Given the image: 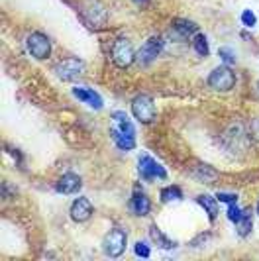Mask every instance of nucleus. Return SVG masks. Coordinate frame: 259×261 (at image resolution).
I'll list each match as a JSON object with an SVG mask.
<instances>
[{
    "instance_id": "obj_1",
    "label": "nucleus",
    "mask_w": 259,
    "mask_h": 261,
    "mask_svg": "<svg viewBox=\"0 0 259 261\" xmlns=\"http://www.w3.org/2000/svg\"><path fill=\"white\" fill-rule=\"evenodd\" d=\"M132 112H134V116L138 118L142 124L153 122V118H156V105H153V98L147 96V94H138V96L132 100Z\"/></svg>"
},
{
    "instance_id": "obj_2",
    "label": "nucleus",
    "mask_w": 259,
    "mask_h": 261,
    "mask_svg": "<svg viewBox=\"0 0 259 261\" xmlns=\"http://www.w3.org/2000/svg\"><path fill=\"white\" fill-rule=\"evenodd\" d=\"M126 242H128V236L124 230L114 228L112 232H108L102 242V248L106 251V255L110 257H120L124 251H126Z\"/></svg>"
},
{
    "instance_id": "obj_3",
    "label": "nucleus",
    "mask_w": 259,
    "mask_h": 261,
    "mask_svg": "<svg viewBox=\"0 0 259 261\" xmlns=\"http://www.w3.org/2000/svg\"><path fill=\"white\" fill-rule=\"evenodd\" d=\"M208 85H210V89H214V91H230L234 85H236V75H234V71L230 67H216L212 73H210V77H208Z\"/></svg>"
},
{
    "instance_id": "obj_4",
    "label": "nucleus",
    "mask_w": 259,
    "mask_h": 261,
    "mask_svg": "<svg viewBox=\"0 0 259 261\" xmlns=\"http://www.w3.org/2000/svg\"><path fill=\"white\" fill-rule=\"evenodd\" d=\"M112 59H114V63L118 67H122V69H126L134 63V59H136V51H134V47H132V43H130L126 38H120L114 41V45H112Z\"/></svg>"
},
{
    "instance_id": "obj_5",
    "label": "nucleus",
    "mask_w": 259,
    "mask_h": 261,
    "mask_svg": "<svg viewBox=\"0 0 259 261\" xmlns=\"http://www.w3.org/2000/svg\"><path fill=\"white\" fill-rule=\"evenodd\" d=\"M28 49L32 53V57L43 61V59H47L49 53H51V43H49L47 36H43L41 32H34V34H30V38H28Z\"/></svg>"
},
{
    "instance_id": "obj_6",
    "label": "nucleus",
    "mask_w": 259,
    "mask_h": 261,
    "mask_svg": "<svg viewBox=\"0 0 259 261\" xmlns=\"http://www.w3.org/2000/svg\"><path fill=\"white\" fill-rule=\"evenodd\" d=\"M138 171H140V175H142L145 181H153V179H167V171L163 169L156 159H153V157H149V155L140 157Z\"/></svg>"
},
{
    "instance_id": "obj_7",
    "label": "nucleus",
    "mask_w": 259,
    "mask_h": 261,
    "mask_svg": "<svg viewBox=\"0 0 259 261\" xmlns=\"http://www.w3.org/2000/svg\"><path fill=\"white\" fill-rule=\"evenodd\" d=\"M55 73H57V77L63 79V81H73V79L81 77L85 73V63L81 59L69 57V59H65V61H61L59 65L55 67Z\"/></svg>"
},
{
    "instance_id": "obj_8",
    "label": "nucleus",
    "mask_w": 259,
    "mask_h": 261,
    "mask_svg": "<svg viewBox=\"0 0 259 261\" xmlns=\"http://www.w3.org/2000/svg\"><path fill=\"white\" fill-rule=\"evenodd\" d=\"M161 47H163V41L159 36H153V38H149L145 43L142 45V49L138 51V63L140 65H149V63H153V59H156L157 55L161 53Z\"/></svg>"
},
{
    "instance_id": "obj_9",
    "label": "nucleus",
    "mask_w": 259,
    "mask_h": 261,
    "mask_svg": "<svg viewBox=\"0 0 259 261\" xmlns=\"http://www.w3.org/2000/svg\"><path fill=\"white\" fill-rule=\"evenodd\" d=\"M81 187H83V181L75 173H65L63 177L57 181V185H55V189L59 193H63V195H75L77 191H81Z\"/></svg>"
},
{
    "instance_id": "obj_10",
    "label": "nucleus",
    "mask_w": 259,
    "mask_h": 261,
    "mask_svg": "<svg viewBox=\"0 0 259 261\" xmlns=\"http://www.w3.org/2000/svg\"><path fill=\"white\" fill-rule=\"evenodd\" d=\"M92 214V206L91 202L87 200V198H77L73 204H71V218L75 220V222H85V220H89Z\"/></svg>"
},
{
    "instance_id": "obj_11",
    "label": "nucleus",
    "mask_w": 259,
    "mask_h": 261,
    "mask_svg": "<svg viewBox=\"0 0 259 261\" xmlns=\"http://www.w3.org/2000/svg\"><path fill=\"white\" fill-rule=\"evenodd\" d=\"M73 94H75V98H79V100L85 102V105L92 106L94 110H100V108H102V98H100V94L91 91V89H73Z\"/></svg>"
},
{
    "instance_id": "obj_12",
    "label": "nucleus",
    "mask_w": 259,
    "mask_h": 261,
    "mask_svg": "<svg viewBox=\"0 0 259 261\" xmlns=\"http://www.w3.org/2000/svg\"><path fill=\"white\" fill-rule=\"evenodd\" d=\"M132 210L136 216H147L149 210H151V202L149 198L143 195L142 191H136L134 196H132Z\"/></svg>"
},
{
    "instance_id": "obj_13",
    "label": "nucleus",
    "mask_w": 259,
    "mask_h": 261,
    "mask_svg": "<svg viewBox=\"0 0 259 261\" xmlns=\"http://www.w3.org/2000/svg\"><path fill=\"white\" fill-rule=\"evenodd\" d=\"M173 30L183 36V38H189V36H193V34H198V26L191 22V20H183V18H177L175 22H173Z\"/></svg>"
},
{
    "instance_id": "obj_14",
    "label": "nucleus",
    "mask_w": 259,
    "mask_h": 261,
    "mask_svg": "<svg viewBox=\"0 0 259 261\" xmlns=\"http://www.w3.org/2000/svg\"><path fill=\"white\" fill-rule=\"evenodd\" d=\"M112 140L116 142V145L122 149V151H130L136 147V140L134 136H128V134H122L118 128H112Z\"/></svg>"
},
{
    "instance_id": "obj_15",
    "label": "nucleus",
    "mask_w": 259,
    "mask_h": 261,
    "mask_svg": "<svg viewBox=\"0 0 259 261\" xmlns=\"http://www.w3.org/2000/svg\"><path fill=\"white\" fill-rule=\"evenodd\" d=\"M196 202L206 210L208 216H210V220H214V218L218 216V204H216V198H212V196H208V195H198L196 196Z\"/></svg>"
},
{
    "instance_id": "obj_16",
    "label": "nucleus",
    "mask_w": 259,
    "mask_h": 261,
    "mask_svg": "<svg viewBox=\"0 0 259 261\" xmlns=\"http://www.w3.org/2000/svg\"><path fill=\"white\" fill-rule=\"evenodd\" d=\"M149 236H151V240L156 242V246H159V248H163V249L175 248V242H171L167 236L161 234V230H159L157 226H151V228H149Z\"/></svg>"
},
{
    "instance_id": "obj_17",
    "label": "nucleus",
    "mask_w": 259,
    "mask_h": 261,
    "mask_svg": "<svg viewBox=\"0 0 259 261\" xmlns=\"http://www.w3.org/2000/svg\"><path fill=\"white\" fill-rule=\"evenodd\" d=\"M193 47L194 51L198 53L200 57H206L210 49H208V39L204 34H194V39H193Z\"/></svg>"
},
{
    "instance_id": "obj_18",
    "label": "nucleus",
    "mask_w": 259,
    "mask_h": 261,
    "mask_svg": "<svg viewBox=\"0 0 259 261\" xmlns=\"http://www.w3.org/2000/svg\"><path fill=\"white\" fill-rule=\"evenodd\" d=\"M236 228H238V234L240 236H247L251 232V216H249V210H244V216L236 222Z\"/></svg>"
},
{
    "instance_id": "obj_19",
    "label": "nucleus",
    "mask_w": 259,
    "mask_h": 261,
    "mask_svg": "<svg viewBox=\"0 0 259 261\" xmlns=\"http://www.w3.org/2000/svg\"><path fill=\"white\" fill-rule=\"evenodd\" d=\"M183 198V193L179 187H165L163 191H161V202H169V200H179Z\"/></svg>"
},
{
    "instance_id": "obj_20",
    "label": "nucleus",
    "mask_w": 259,
    "mask_h": 261,
    "mask_svg": "<svg viewBox=\"0 0 259 261\" xmlns=\"http://www.w3.org/2000/svg\"><path fill=\"white\" fill-rule=\"evenodd\" d=\"M134 251H136L138 257H143V259H147V257L151 255V249H149V246H147L145 242H138V244L134 246Z\"/></svg>"
},
{
    "instance_id": "obj_21",
    "label": "nucleus",
    "mask_w": 259,
    "mask_h": 261,
    "mask_svg": "<svg viewBox=\"0 0 259 261\" xmlns=\"http://www.w3.org/2000/svg\"><path fill=\"white\" fill-rule=\"evenodd\" d=\"M242 22H244V26L253 28L257 24V18H255V14L251 12V10H244V12H242Z\"/></svg>"
},
{
    "instance_id": "obj_22",
    "label": "nucleus",
    "mask_w": 259,
    "mask_h": 261,
    "mask_svg": "<svg viewBox=\"0 0 259 261\" xmlns=\"http://www.w3.org/2000/svg\"><path fill=\"white\" fill-rule=\"evenodd\" d=\"M242 216H244V210L238 208V206H236V202H234V204H230V208H228V218L236 224L240 218H242Z\"/></svg>"
},
{
    "instance_id": "obj_23",
    "label": "nucleus",
    "mask_w": 259,
    "mask_h": 261,
    "mask_svg": "<svg viewBox=\"0 0 259 261\" xmlns=\"http://www.w3.org/2000/svg\"><path fill=\"white\" fill-rule=\"evenodd\" d=\"M218 55H220L226 63H230V65L236 63V57H234V51L230 47H220V49H218Z\"/></svg>"
},
{
    "instance_id": "obj_24",
    "label": "nucleus",
    "mask_w": 259,
    "mask_h": 261,
    "mask_svg": "<svg viewBox=\"0 0 259 261\" xmlns=\"http://www.w3.org/2000/svg\"><path fill=\"white\" fill-rule=\"evenodd\" d=\"M216 198L220 200V202H228V204H234L236 200H238V195H228V193H218Z\"/></svg>"
},
{
    "instance_id": "obj_25",
    "label": "nucleus",
    "mask_w": 259,
    "mask_h": 261,
    "mask_svg": "<svg viewBox=\"0 0 259 261\" xmlns=\"http://www.w3.org/2000/svg\"><path fill=\"white\" fill-rule=\"evenodd\" d=\"M136 4H147V0H134Z\"/></svg>"
},
{
    "instance_id": "obj_26",
    "label": "nucleus",
    "mask_w": 259,
    "mask_h": 261,
    "mask_svg": "<svg viewBox=\"0 0 259 261\" xmlns=\"http://www.w3.org/2000/svg\"><path fill=\"white\" fill-rule=\"evenodd\" d=\"M257 214H259V204H257Z\"/></svg>"
}]
</instances>
